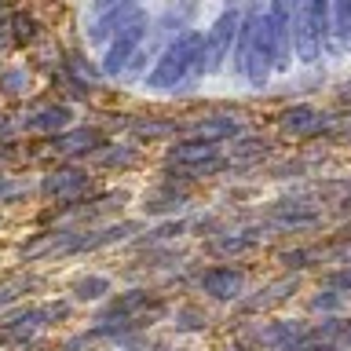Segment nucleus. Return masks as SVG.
Masks as SVG:
<instances>
[{"mask_svg": "<svg viewBox=\"0 0 351 351\" xmlns=\"http://www.w3.org/2000/svg\"><path fill=\"white\" fill-rule=\"evenodd\" d=\"M202 44H205L202 33H183V37H176L169 48H165V55L158 59V66L150 70L147 88H158V92H165V88H180L186 77L202 73V70H205Z\"/></svg>", "mask_w": 351, "mask_h": 351, "instance_id": "f257e3e1", "label": "nucleus"}, {"mask_svg": "<svg viewBox=\"0 0 351 351\" xmlns=\"http://www.w3.org/2000/svg\"><path fill=\"white\" fill-rule=\"evenodd\" d=\"M274 33H271V19L267 15H256V29H252V40H249V55H245V77L252 81V88H263L267 77L274 70Z\"/></svg>", "mask_w": 351, "mask_h": 351, "instance_id": "f03ea898", "label": "nucleus"}, {"mask_svg": "<svg viewBox=\"0 0 351 351\" xmlns=\"http://www.w3.org/2000/svg\"><path fill=\"white\" fill-rule=\"evenodd\" d=\"M169 165L180 169V172H186V176H208V172H216L223 161H219V147L213 139H186V143H180V147L169 150Z\"/></svg>", "mask_w": 351, "mask_h": 351, "instance_id": "7ed1b4c3", "label": "nucleus"}, {"mask_svg": "<svg viewBox=\"0 0 351 351\" xmlns=\"http://www.w3.org/2000/svg\"><path fill=\"white\" fill-rule=\"evenodd\" d=\"M147 15H143V11H136V15H132L125 26L117 29V37H114V44H110V51H106V59H103V73H121L128 66V59L132 55L139 51V44H143V37H147Z\"/></svg>", "mask_w": 351, "mask_h": 351, "instance_id": "20e7f679", "label": "nucleus"}, {"mask_svg": "<svg viewBox=\"0 0 351 351\" xmlns=\"http://www.w3.org/2000/svg\"><path fill=\"white\" fill-rule=\"evenodd\" d=\"M238 26H241V11H238V8H227L223 15L213 22V29H208V37H205V44H202L205 70H208V73H216L219 66H223L230 44H234V37H238Z\"/></svg>", "mask_w": 351, "mask_h": 351, "instance_id": "39448f33", "label": "nucleus"}, {"mask_svg": "<svg viewBox=\"0 0 351 351\" xmlns=\"http://www.w3.org/2000/svg\"><path fill=\"white\" fill-rule=\"evenodd\" d=\"M202 289L213 296V300H238L241 296V274L230 267H213L202 274Z\"/></svg>", "mask_w": 351, "mask_h": 351, "instance_id": "423d86ee", "label": "nucleus"}, {"mask_svg": "<svg viewBox=\"0 0 351 351\" xmlns=\"http://www.w3.org/2000/svg\"><path fill=\"white\" fill-rule=\"evenodd\" d=\"M304 333H307L304 322H274V326H267L260 333V340L271 351H296V348H300V340H304Z\"/></svg>", "mask_w": 351, "mask_h": 351, "instance_id": "0eeeda50", "label": "nucleus"}, {"mask_svg": "<svg viewBox=\"0 0 351 351\" xmlns=\"http://www.w3.org/2000/svg\"><path fill=\"white\" fill-rule=\"evenodd\" d=\"M88 186V176L81 169H59L44 180V194L48 197H77Z\"/></svg>", "mask_w": 351, "mask_h": 351, "instance_id": "6e6552de", "label": "nucleus"}, {"mask_svg": "<svg viewBox=\"0 0 351 351\" xmlns=\"http://www.w3.org/2000/svg\"><path fill=\"white\" fill-rule=\"evenodd\" d=\"M322 125H326L322 114H318L315 106H307V103H300V106H293V110L282 114V128L289 132V136H307V132H318Z\"/></svg>", "mask_w": 351, "mask_h": 351, "instance_id": "1a4fd4ad", "label": "nucleus"}, {"mask_svg": "<svg viewBox=\"0 0 351 351\" xmlns=\"http://www.w3.org/2000/svg\"><path fill=\"white\" fill-rule=\"evenodd\" d=\"M95 147H103V136L95 128H77V132H66V136L55 139V150L59 154H88Z\"/></svg>", "mask_w": 351, "mask_h": 351, "instance_id": "9d476101", "label": "nucleus"}, {"mask_svg": "<svg viewBox=\"0 0 351 351\" xmlns=\"http://www.w3.org/2000/svg\"><path fill=\"white\" fill-rule=\"evenodd\" d=\"M136 230H139V223H117V227L99 230V234H84V238H77V245H73V249H103V245H110V241H121V238L136 234Z\"/></svg>", "mask_w": 351, "mask_h": 351, "instance_id": "9b49d317", "label": "nucleus"}, {"mask_svg": "<svg viewBox=\"0 0 351 351\" xmlns=\"http://www.w3.org/2000/svg\"><path fill=\"white\" fill-rule=\"evenodd\" d=\"M66 121H70V110L66 106H44L33 117H26V128H33V132H59Z\"/></svg>", "mask_w": 351, "mask_h": 351, "instance_id": "f8f14e48", "label": "nucleus"}, {"mask_svg": "<svg viewBox=\"0 0 351 351\" xmlns=\"http://www.w3.org/2000/svg\"><path fill=\"white\" fill-rule=\"evenodd\" d=\"M194 136L197 139H227V136H238V121L234 117H216V121H202L194 125Z\"/></svg>", "mask_w": 351, "mask_h": 351, "instance_id": "ddd939ff", "label": "nucleus"}, {"mask_svg": "<svg viewBox=\"0 0 351 351\" xmlns=\"http://www.w3.org/2000/svg\"><path fill=\"white\" fill-rule=\"evenodd\" d=\"M289 289H296V278H282V282H274V285H267V293H260L256 300H249V304H245V311H260V307L278 304V300H285V296H289Z\"/></svg>", "mask_w": 351, "mask_h": 351, "instance_id": "4468645a", "label": "nucleus"}, {"mask_svg": "<svg viewBox=\"0 0 351 351\" xmlns=\"http://www.w3.org/2000/svg\"><path fill=\"white\" fill-rule=\"evenodd\" d=\"M333 4V33L344 48H351V0H329Z\"/></svg>", "mask_w": 351, "mask_h": 351, "instance_id": "2eb2a0df", "label": "nucleus"}, {"mask_svg": "<svg viewBox=\"0 0 351 351\" xmlns=\"http://www.w3.org/2000/svg\"><path fill=\"white\" fill-rule=\"evenodd\" d=\"M260 241V234L256 230H241V234H230V238H219L216 241V249L219 252H245V249H252Z\"/></svg>", "mask_w": 351, "mask_h": 351, "instance_id": "dca6fc26", "label": "nucleus"}, {"mask_svg": "<svg viewBox=\"0 0 351 351\" xmlns=\"http://www.w3.org/2000/svg\"><path fill=\"white\" fill-rule=\"evenodd\" d=\"M106 289H110V282L99 278V274H92V278H81L73 285V296H77V300H99Z\"/></svg>", "mask_w": 351, "mask_h": 351, "instance_id": "f3484780", "label": "nucleus"}, {"mask_svg": "<svg viewBox=\"0 0 351 351\" xmlns=\"http://www.w3.org/2000/svg\"><path fill=\"white\" fill-rule=\"evenodd\" d=\"M260 154H267V139H245V143H238L234 161H249V158H260Z\"/></svg>", "mask_w": 351, "mask_h": 351, "instance_id": "a211bd4d", "label": "nucleus"}, {"mask_svg": "<svg viewBox=\"0 0 351 351\" xmlns=\"http://www.w3.org/2000/svg\"><path fill=\"white\" fill-rule=\"evenodd\" d=\"M329 285L340 293H351V263H348V271H337V274H329Z\"/></svg>", "mask_w": 351, "mask_h": 351, "instance_id": "6ab92c4d", "label": "nucleus"}, {"mask_svg": "<svg viewBox=\"0 0 351 351\" xmlns=\"http://www.w3.org/2000/svg\"><path fill=\"white\" fill-rule=\"evenodd\" d=\"M70 66H73V73H77V77H81V84H92V81H95V77H99V73L92 70V66H84L81 59H70Z\"/></svg>", "mask_w": 351, "mask_h": 351, "instance_id": "aec40b11", "label": "nucleus"}, {"mask_svg": "<svg viewBox=\"0 0 351 351\" xmlns=\"http://www.w3.org/2000/svg\"><path fill=\"white\" fill-rule=\"evenodd\" d=\"M15 26H19V40H26V37H33V22H26V19H19Z\"/></svg>", "mask_w": 351, "mask_h": 351, "instance_id": "412c9836", "label": "nucleus"}, {"mask_svg": "<svg viewBox=\"0 0 351 351\" xmlns=\"http://www.w3.org/2000/svg\"><path fill=\"white\" fill-rule=\"evenodd\" d=\"M22 81H26L22 73H8V77H4V84L11 88V92H19V84H22Z\"/></svg>", "mask_w": 351, "mask_h": 351, "instance_id": "4be33fe9", "label": "nucleus"}, {"mask_svg": "<svg viewBox=\"0 0 351 351\" xmlns=\"http://www.w3.org/2000/svg\"><path fill=\"white\" fill-rule=\"evenodd\" d=\"M15 289H19V285H8V289H0V307H4L8 300H15V296H19Z\"/></svg>", "mask_w": 351, "mask_h": 351, "instance_id": "5701e85b", "label": "nucleus"}, {"mask_svg": "<svg viewBox=\"0 0 351 351\" xmlns=\"http://www.w3.org/2000/svg\"><path fill=\"white\" fill-rule=\"evenodd\" d=\"M337 136H340V139H351V121H348V125H344V128L337 132Z\"/></svg>", "mask_w": 351, "mask_h": 351, "instance_id": "b1692460", "label": "nucleus"}, {"mask_svg": "<svg viewBox=\"0 0 351 351\" xmlns=\"http://www.w3.org/2000/svg\"><path fill=\"white\" fill-rule=\"evenodd\" d=\"M348 205H351V197H348Z\"/></svg>", "mask_w": 351, "mask_h": 351, "instance_id": "393cba45", "label": "nucleus"}]
</instances>
